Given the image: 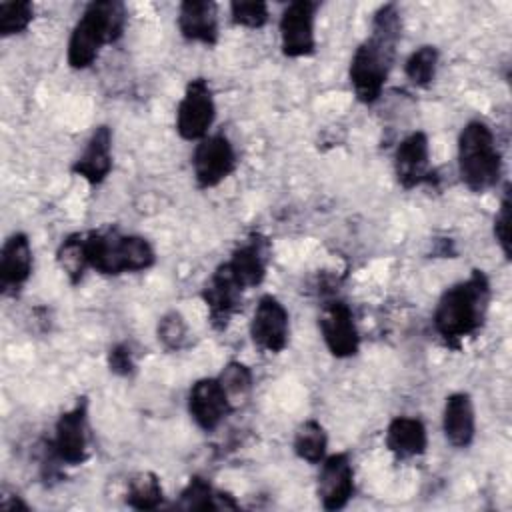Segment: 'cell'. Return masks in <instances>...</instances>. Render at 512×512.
<instances>
[{
  "mask_svg": "<svg viewBox=\"0 0 512 512\" xmlns=\"http://www.w3.org/2000/svg\"><path fill=\"white\" fill-rule=\"evenodd\" d=\"M126 24V8L116 0L90 2L76 22L70 40L66 60L70 68L84 70L96 58L102 46L116 42L122 36Z\"/></svg>",
  "mask_w": 512,
  "mask_h": 512,
  "instance_id": "cell-4",
  "label": "cell"
},
{
  "mask_svg": "<svg viewBox=\"0 0 512 512\" xmlns=\"http://www.w3.org/2000/svg\"><path fill=\"white\" fill-rule=\"evenodd\" d=\"M458 172L472 192L494 188L502 174V154L492 128L482 120H470L458 136Z\"/></svg>",
  "mask_w": 512,
  "mask_h": 512,
  "instance_id": "cell-5",
  "label": "cell"
},
{
  "mask_svg": "<svg viewBox=\"0 0 512 512\" xmlns=\"http://www.w3.org/2000/svg\"><path fill=\"white\" fill-rule=\"evenodd\" d=\"M176 508L182 510H234L238 504L234 498L226 492H218L212 488V484L200 476H192L184 490L180 492V498L176 502Z\"/></svg>",
  "mask_w": 512,
  "mask_h": 512,
  "instance_id": "cell-22",
  "label": "cell"
},
{
  "mask_svg": "<svg viewBox=\"0 0 512 512\" xmlns=\"http://www.w3.org/2000/svg\"><path fill=\"white\" fill-rule=\"evenodd\" d=\"M230 14L236 24L246 26V28H262L268 22V6L264 2H256V0L232 2Z\"/></svg>",
  "mask_w": 512,
  "mask_h": 512,
  "instance_id": "cell-29",
  "label": "cell"
},
{
  "mask_svg": "<svg viewBox=\"0 0 512 512\" xmlns=\"http://www.w3.org/2000/svg\"><path fill=\"white\" fill-rule=\"evenodd\" d=\"M108 366L118 376H130L134 372V358L128 344H114L108 352Z\"/></svg>",
  "mask_w": 512,
  "mask_h": 512,
  "instance_id": "cell-31",
  "label": "cell"
},
{
  "mask_svg": "<svg viewBox=\"0 0 512 512\" xmlns=\"http://www.w3.org/2000/svg\"><path fill=\"white\" fill-rule=\"evenodd\" d=\"M446 440L456 448H466L474 440L476 418L472 398L466 392H454L446 398L442 418Z\"/></svg>",
  "mask_w": 512,
  "mask_h": 512,
  "instance_id": "cell-19",
  "label": "cell"
},
{
  "mask_svg": "<svg viewBox=\"0 0 512 512\" xmlns=\"http://www.w3.org/2000/svg\"><path fill=\"white\" fill-rule=\"evenodd\" d=\"M158 340L168 350H182L188 342V326L180 312H168L158 322Z\"/></svg>",
  "mask_w": 512,
  "mask_h": 512,
  "instance_id": "cell-28",
  "label": "cell"
},
{
  "mask_svg": "<svg viewBox=\"0 0 512 512\" xmlns=\"http://www.w3.org/2000/svg\"><path fill=\"white\" fill-rule=\"evenodd\" d=\"M34 8L26 0L18 2H2L0 4V34L2 36H12L20 34L28 28L32 22Z\"/></svg>",
  "mask_w": 512,
  "mask_h": 512,
  "instance_id": "cell-27",
  "label": "cell"
},
{
  "mask_svg": "<svg viewBox=\"0 0 512 512\" xmlns=\"http://www.w3.org/2000/svg\"><path fill=\"white\" fill-rule=\"evenodd\" d=\"M494 236H496V242L500 244L504 256L510 258V192H508V186L504 190L500 208L494 216Z\"/></svg>",
  "mask_w": 512,
  "mask_h": 512,
  "instance_id": "cell-30",
  "label": "cell"
},
{
  "mask_svg": "<svg viewBox=\"0 0 512 512\" xmlns=\"http://www.w3.org/2000/svg\"><path fill=\"white\" fill-rule=\"evenodd\" d=\"M266 242L258 236L250 238L248 242L240 244L230 260L226 262L228 270L236 278V282L248 290L258 286L266 276Z\"/></svg>",
  "mask_w": 512,
  "mask_h": 512,
  "instance_id": "cell-20",
  "label": "cell"
},
{
  "mask_svg": "<svg viewBox=\"0 0 512 512\" xmlns=\"http://www.w3.org/2000/svg\"><path fill=\"white\" fill-rule=\"evenodd\" d=\"M490 304V280L482 270H472L466 280L446 288L436 304L432 322L438 336L452 348L476 334Z\"/></svg>",
  "mask_w": 512,
  "mask_h": 512,
  "instance_id": "cell-2",
  "label": "cell"
},
{
  "mask_svg": "<svg viewBox=\"0 0 512 512\" xmlns=\"http://www.w3.org/2000/svg\"><path fill=\"white\" fill-rule=\"evenodd\" d=\"M436 66H438V50L434 46H420L408 56L404 64V72L414 86L424 88L434 80Z\"/></svg>",
  "mask_w": 512,
  "mask_h": 512,
  "instance_id": "cell-25",
  "label": "cell"
},
{
  "mask_svg": "<svg viewBox=\"0 0 512 512\" xmlns=\"http://www.w3.org/2000/svg\"><path fill=\"white\" fill-rule=\"evenodd\" d=\"M400 38V14L396 4L378 8L372 20L370 36L356 48L350 60V84L362 104H372L380 98L388 72L394 62L396 44Z\"/></svg>",
  "mask_w": 512,
  "mask_h": 512,
  "instance_id": "cell-1",
  "label": "cell"
},
{
  "mask_svg": "<svg viewBox=\"0 0 512 512\" xmlns=\"http://www.w3.org/2000/svg\"><path fill=\"white\" fill-rule=\"evenodd\" d=\"M218 380H220L222 388L226 390L230 402L246 398L252 390V372H250V368L242 362H236V360L228 362L222 368Z\"/></svg>",
  "mask_w": 512,
  "mask_h": 512,
  "instance_id": "cell-26",
  "label": "cell"
},
{
  "mask_svg": "<svg viewBox=\"0 0 512 512\" xmlns=\"http://www.w3.org/2000/svg\"><path fill=\"white\" fill-rule=\"evenodd\" d=\"M354 494V468L348 454L338 452L322 460L318 474V498L326 510H340Z\"/></svg>",
  "mask_w": 512,
  "mask_h": 512,
  "instance_id": "cell-13",
  "label": "cell"
},
{
  "mask_svg": "<svg viewBox=\"0 0 512 512\" xmlns=\"http://www.w3.org/2000/svg\"><path fill=\"white\" fill-rule=\"evenodd\" d=\"M318 4L310 0L290 2L280 18V46L288 58H302L314 54V14Z\"/></svg>",
  "mask_w": 512,
  "mask_h": 512,
  "instance_id": "cell-8",
  "label": "cell"
},
{
  "mask_svg": "<svg viewBox=\"0 0 512 512\" xmlns=\"http://www.w3.org/2000/svg\"><path fill=\"white\" fill-rule=\"evenodd\" d=\"M242 292H244V288L236 282V278L228 270L226 262L220 264L214 270V274L210 276V280L206 282V286L202 288V298L208 306L210 322L216 330H222L228 326L232 314L240 306Z\"/></svg>",
  "mask_w": 512,
  "mask_h": 512,
  "instance_id": "cell-14",
  "label": "cell"
},
{
  "mask_svg": "<svg viewBox=\"0 0 512 512\" xmlns=\"http://www.w3.org/2000/svg\"><path fill=\"white\" fill-rule=\"evenodd\" d=\"M112 170V132L108 126H98L84 152L72 164V172L88 184H100Z\"/></svg>",
  "mask_w": 512,
  "mask_h": 512,
  "instance_id": "cell-17",
  "label": "cell"
},
{
  "mask_svg": "<svg viewBox=\"0 0 512 512\" xmlns=\"http://www.w3.org/2000/svg\"><path fill=\"white\" fill-rule=\"evenodd\" d=\"M32 274V248L26 234L8 236L0 252V288L4 294H16Z\"/></svg>",
  "mask_w": 512,
  "mask_h": 512,
  "instance_id": "cell-16",
  "label": "cell"
},
{
  "mask_svg": "<svg viewBox=\"0 0 512 512\" xmlns=\"http://www.w3.org/2000/svg\"><path fill=\"white\" fill-rule=\"evenodd\" d=\"M76 236L86 270L92 268L104 276L148 270L156 262L152 244L142 236L116 230H90Z\"/></svg>",
  "mask_w": 512,
  "mask_h": 512,
  "instance_id": "cell-3",
  "label": "cell"
},
{
  "mask_svg": "<svg viewBox=\"0 0 512 512\" xmlns=\"http://www.w3.org/2000/svg\"><path fill=\"white\" fill-rule=\"evenodd\" d=\"M178 30L190 42L216 44L218 40V12L210 0H186L178 10Z\"/></svg>",
  "mask_w": 512,
  "mask_h": 512,
  "instance_id": "cell-18",
  "label": "cell"
},
{
  "mask_svg": "<svg viewBox=\"0 0 512 512\" xmlns=\"http://www.w3.org/2000/svg\"><path fill=\"white\" fill-rule=\"evenodd\" d=\"M232 402L218 378H200L188 392V412L192 420L206 432L220 426L230 414Z\"/></svg>",
  "mask_w": 512,
  "mask_h": 512,
  "instance_id": "cell-12",
  "label": "cell"
},
{
  "mask_svg": "<svg viewBox=\"0 0 512 512\" xmlns=\"http://www.w3.org/2000/svg\"><path fill=\"white\" fill-rule=\"evenodd\" d=\"M326 446H328V438L318 420H306L296 430L294 452L298 458H302L310 464H318L326 458Z\"/></svg>",
  "mask_w": 512,
  "mask_h": 512,
  "instance_id": "cell-24",
  "label": "cell"
},
{
  "mask_svg": "<svg viewBox=\"0 0 512 512\" xmlns=\"http://www.w3.org/2000/svg\"><path fill=\"white\" fill-rule=\"evenodd\" d=\"M428 156L430 144L424 132H412L398 144L394 154V174L402 188L410 190L428 180Z\"/></svg>",
  "mask_w": 512,
  "mask_h": 512,
  "instance_id": "cell-15",
  "label": "cell"
},
{
  "mask_svg": "<svg viewBox=\"0 0 512 512\" xmlns=\"http://www.w3.org/2000/svg\"><path fill=\"white\" fill-rule=\"evenodd\" d=\"M428 436L422 420L412 416H396L386 428V448L400 460L424 454Z\"/></svg>",
  "mask_w": 512,
  "mask_h": 512,
  "instance_id": "cell-21",
  "label": "cell"
},
{
  "mask_svg": "<svg viewBox=\"0 0 512 512\" xmlns=\"http://www.w3.org/2000/svg\"><path fill=\"white\" fill-rule=\"evenodd\" d=\"M164 494L156 474L138 472L128 480L126 504L134 510H154L162 504Z\"/></svg>",
  "mask_w": 512,
  "mask_h": 512,
  "instance_id": "cell-23",
  "label": "cell"
},
{
  "mask_svg": "<svg viewBox=\"0 0 512 512\" xmlns=\"http://www.w3.org/2000/svg\"><path fill=\"white\" fill-rule=\"evenodd\" d=\"M290 334V316L282 302L270 294H264L256 308L250 322V336L252 342L266 352L278 354L286 348Z\"/></svg>",
  "mask_w": 512,
  "mask_h": 512,
  "instance_id": "cell-11",
  "label": "cell"
},
{
  "mask_svg": "<svg viewBox=\"0 0 512 512\" xmlns=\"http://www.w3.org/2000/svg\"><path fill=\"white\" fill-rule=\"evenodd\" d=\"M214 116L216 106L208 82L204 78L190 80L176 108V132L184 140H202L212 126Z\"/></svg>",
  "mask_w": 512,
  "mask_h": 512,
  "instance_id": "cell-7",
  "label": "cell"
},
{
  "mask_svg": "<svg viewBox=\"0 0 512 512\" xmlns=\"http://www.w3.org/2000/svg\"><path fill=\"white\" fill-rule=\"evenodd\" d=\"M194 178L200 188H214L236 170V154L224 134L202 138L192 154Z\"/></svg>",
  "mask_w": 512,
  "mask_h": 512,
  "instance_id": "cell-9",
  "label": "cell"
},
{
  "mask_svg": "<svg viewBox=\"0 0 512 512\" xmlns=\"http://www.w3.org/2000/svg\"><path fill=\"white\" fill-rule=\"evenodd\" d=\"M52 456L68 466H78L88 458V404L80 398L74 408L62 412L50 440Z\"/></svg>",
  "mask_w": 512,
  "mask_h": 512,
  "instance_id": "cell-6",
  "label": "cell"
},
{
  "mask_svg": "<svg viewBox=\"0 0 512 512\" xmlns=\"http://www.w3.org/2000/svg\"><path fill=\"white\" fill-rule=\"evenodd\" d=\"M324 344L336 358H350L358 352L360 336L354 322L352 308L344 300H330L324 304L318 320Z\"/></svg>",
  "mask_w": 512,
  "mask_h": 512,
  "instance_id": "cell-10",
  "label": "cell"
}]
</instances>
